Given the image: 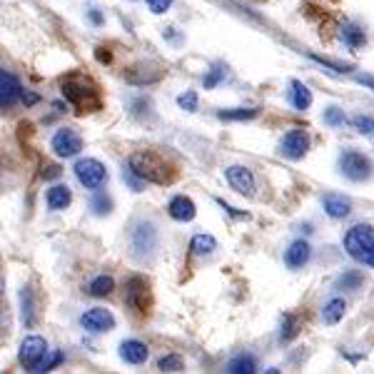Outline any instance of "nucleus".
<instances>
[{
    "instance_id": "f257e3e1",
    "label": "nucleus",
    "mask_w": 374,
    "mask_h": 374,
    "mask_svg": "<svg viewBox=\"0 0 374 374\" xmlns=\"http://www.w3.org/2000/svg\"><path fill=\"white\" fill-rule=\"evenodd\" d=\"M60 90H63V98L73 103L78 113H95V110L103 108L98 85L83 73H70L68 78H63Z\"/></svg>"
},
{
    "instance_id": "f03ea898",
    "label": "nucleus",
    "mask_w": 374,
    "mask_h": 374,
    "mask_svg": "<svg viewBox=\"0 0 374 374\" xmlns=\"http://www.w3.org/2000/svg\"><path fill=\"white\" fill-rule=\"evenodd\" d=\"M128 165L135 175L153 185H170L175 180V168L153 150H135L128 158Z\"/></svg>"
},
{
    "instance_id": "7ed1b4c3",
    "label": "nucleus",
    "mask_w": 374,
    "mask_h": 374,
    "mask_svg": "<svg viewBox=\"0 0 374 374\" xmlns=\"http://www.w3.org/2000/svg\"><path fill=\"white\" fill-rule=\"evenodd\" d=\"M160 232L153 220H138L130 230V255L138 262H150L158 252Z\"/></svg>"
},
{
    "instance_id": "20e7f679",
    "label": "nucleus",
    "mask_w": 374,
    "mask_h": 374,
    "mask_svg": "<svg viewBox=\"0 0 374 374\" xmlns=\"http://www.w3.org/2000/svg\"><path fill=\"white\" fill-rule=\"evenodd\" d=\"M340 173L352 183H365L372 175V160L360 150H342L340 153Z\"/></svg>"
},
{
    "instance_id": "39448f33",
    "label": "nucleus",
    "mask_w": 374,
    "mask_h": 374,
    "mask_svg": "<svg viewBox=\"0 0 374 374\" xmlns=\"http://www.w3.org/2000/svg\"><path fill=\"white\" fill-rule=\"evenodd\" d=\"M75 178H78V183L85 187V190H100L105 183H108V170H105V165L100 163V160L95 158H83L75 163L73 168Z\"/></svg>"
},
{
    "instance_id": "423d86ee",
    "label": "nucleus",
    "mask_w": 374,
    "mask_h": 374,
    "mask_svg": "<svg viewBox=\"0 0 374 374\" xmlns=\"http://www.w3.org/2000/svg\"><path fill=\"white\" fill-rule=\"evenodd\" d=\"M125 305L135 312V315H148L153 297H150V285L145 277H130L125 282Z\"/></svg>"
},
{
    "instance_id": "0eeeda50",
    "label": "nucleus",
    "mask_w": 374,
    "mask_h": 374,
    "mask_svg": "<svg viewBox=\"0 0 374 374\" xmlns=\"http://www.w3.org/2000/svg\"><path fill=\"white\" fill-rule=\"evenodd\" d=\"M374 247V227L372 225H355L345 235V250L352 260L360 262Z\"/></svg>"
},
{
    "instance_id": "6e6552de",
    "label": "nucleus",
    "mask_w": 374,
    "mask_h": 374,
    "mask_svg": "<svg viewBox=\"0 0 374 374\" xmlns=\"http://www.w3.org/2000/svg\"><path fill=\"white\" fill-rule=\"evenodd\" d=\"M50 148L58 158H75V155L83 150V135L75 128H60L55 130L53 140H50Z\"/></svg>"
},
{
    "instance_id": "1a4fd4ad",
    "label": "nucleus",
    "mask_w": 374,
    "mask_h": 374,
    "mask_svg": "<svg viewBox=\"0 0 374 374\" xmlns=\"http://www.w3.org/2000/svg\"><path fill=\"white\" fill-rule=\"evenodd\" d=\"M310 150V135L307 130L295 128L290 133H285V138L280 140V153L285 155L287 160H302Z\"/></svg>"
},
{
    "instance_id": "9d476101",
    "label": "nucleus",
    "mask_w": 374,
    "mask_h": 374,
    "mask_svg": "<svg viewBox=\"0 0 374 374\" xmlns=\"http://www.w3.org/2000/svg\"><path fill=\"white\" fill-rule=\"evenodd\" d=\"M48 342L43 340V337H38V335H30V337H25L23 340V345H20V362H23L25 367H28L30 372L35 370V367L40 365V362L48 357Z\"/></svg>"
},
{
    "instance_id": "9b49d317",
    "label": "nucleus",
    "mask_w": 374,
    "mask_h": 374,
    "mask_svg": "<svg viewBox=\"0 0 374 374\" xmlns=\"http://www.w3.org/2000/svg\"><path fill=\"white\" fill-rule=\"evenodd\" d=\"M80 325L83 330L93 332V335H100V332H110L115 327V315L105 307H93L88 310L83 317H80Z\"/></svg>"
},
{
    "instance_id": "f8f14e48",
    "label": "nucleus",
    "mask_w": 374,
    "mask_h": 374,
    "mask_svg": "<svg viewBox=\"0 0 374 374\" xmlns=\"http://www.w3.org/2000/svg\"><path fill=\"white\" fill-rule=\"evenodd\" d=\"M225 178L235 192H240L245 197L255 195V175H252L250 168H245V165H230L225 170Z\"/></svg>"
},
{
    "instance_id": "ddd939ff",
    "label": "nucleus",
    "mask_w": 374,
    "mask_h": 374,
    "mask_svg": "<svg viewBox=\"0 0 374 374\" xmlns=\"http://www.w3.org/2000/svg\"><path fill=\"white\" fill-rule=\"evenodd\" d=\"M18 100H23V85L15 78L10 70H0V105L5 108H13Z\"/></svg>"
},
{
    "instance_id": "4468645a",
    "label": "nucleus",
    "mask_w": 374,
    "mask_h": 374,
    "mask_svg": "<svg viewBox=\"0 0 374 374\" xmlns=\"http://www.w3.org/2000/svg\"><path fill=\"white\" fill-rule=\"evenodd\" d=\"M310 257H312L310 242L295 240V242H292V245L285 250V265L290 267V270H300V267H305L307 262H310Z\"/></svg>"
},
{
    "instance_id": "2eb2a0df",
    "label": "nucleus",
    "mask_w": 374,
    "mask_h": 374,
    "mask_svg": "<svg viewBox=\"0 0 374 374\" xmlns=\"http://www.w3.org/2000/svg\"><path fill=\"white\" fill-rule=\"evenodd\" d=\"M168 215L173 217L175 222H192L197 215V207L195 202L190 200V197L185 195H175L173 200H170L168 205Z\"/></svg>"
},
{
    "instance_id": "dca6fc26",
    "label": "nucleus",
    "mask_w": 374,
    "mask_h": 374,
    "mask_svg": "<svg viewBox=\"0 0 374 374\" xmlns=\"http://www.w3.org/2000/svg\"><path fill=\"white\" fill-rule=\"evenodd\" d=\"M150 357L148 345H143L140 340H125L120 345V360L128 362V365H145Z\"/></svg>"
},
{
    "instance_id": "f3484780",
    "label": "nucleus",
    "mask_w": 374,
    "mask_h": 374,
    "mask_svg": "<svg viewBox=\"0 0 374 374\" xmlns=\"http://www.w3.org/2000/svg\"><path fill=\"white\" fill-rule=\"evenodd\" d=\"M70 202H73V190L68 185H53L48 192H45V205L48 210L60 212V210H68Z\"/></svg>"
},
{
    "instance_id": "a211bd4d",
    "label": "nucleus",
    "mask_w": 374,
    "mask_h": 374,
    "mask_svg": "<svg viewBox=\"0 0 374 374\" xmlns=\"http://www.w3.org/2000/svg\"><path fill=\"white\" fill-rule=\"evenodd\" d=\"M322 207H325V212L332 217V220H345V217L352 212L350 200L342 197V195H335V192H330V195L322 197Z\"/></svg>"
},
{
    "instance_id": "6ab92c4d",
    "label": "nucleus",
    "mask_w": 374,
    "mask_h": 374,
    "mask_svg": "<svg viewBox=\"0 0 374 374\" xmlns=\"http://www.w3.org/2000/svg\"><path fill=\"white\" fill-rule=\"evenodd\" d=\"M290 103L295 105V110H300V113L310 110V105H312V90L307 88L302 80H292V83H290Z\"/></svg>"
},
{
    "instance_id": "aec40b11",
    "label": "nucleus",
    "mask_w": 374,
    "mask_h": 374,
    "mask_svg": "<svg viewBox=\"0 0 374 374\" xmlns=\"http://www.w3.org/2000/svg\"><path fill=\"white\" fill-rule=\"evenodd\" d=\"M345 312H347V302L342 300V297H332V300L322 307V320H325V325H340Z\"/></svg>"
},
{
    "instance_id": "412c9836",
    "label": "nucleus",
    "mask_w": 374,
    "mask_h": 374,
    "mask_svg": "<svg viewBox=\"0 0 374 374\" xmlns=\"http://www.w3.org/2000/svg\"><path fill=\"white\" fill-rule=\"evenodd\" d=\"M215 250H217V240L212 235H205V232H202V235H195L190 240V252L197 257H207Z\"/></svg>"
},
{
    "instance_id": "4be33fe9",
    "label": "nucleus",
    "mask_w": 374,
    "mask_h": 374,
    "mask_svg": "<svg viewBox=\"0 0 374 374\" xmlns=\"http://www.w3.org/2000/svg\"><path fill=\"white\" fill-rule=\"evenodd\" d=\"M115 290V280L110 275H98L88 282V295L90 297H108Z\"/></svg>"
},
{
    "instance_id": "5701e85b",
    "label": "nucleus",
    "mask_w": 374,
    "mask_h": 374,
    "mask_svg": "<svg viewBox=\"0 0 374 374\" xmlns=\"http://www.w3.org/2000/svg\"><path fill=\"white\" fill-rule=\"evenodd\" d=\"M260 115L257 108H230V110H220L217 118L227 120V123H245V120H255Z\"/></svg>"
},
{
    "instance_id": "b1692460",
    "label": "nucleus",
    "mask_w": 374,
    "mask_h": 374,
    "mask_svg": "<svg viewBox=\"0 0 374 374\" xmlns=\"http://www.w3.org/2000/svg\"><path fill=\"white\" fill-rule=\"evenodd\" d=\"M225 370L230 374H252V372H257V362L252 355H237L227 362Z\"/></svg>"
},
{
    "instance_id": "393cba45",
    "label": "nucleus",
    "mask_w": 374,
    "mask_h": 374,
    "mask_svg": "<svg viewBox=\"0 0 374 374\" xmlns=\"http://www.w3.org/2000/svg\"><path fill=\"white\" fill-rule=\"evenodd\" d=\"M20 317H23L25 327L35 325V305H33V292H30V287L20 290Z\"/></svg>"
},
{
    "instance_id": "a878e982",
    "label": "nucleus",
    "mask_w": 374,
    "mask_h": 374,
    "mask_svg": "<svg viewBox=\"0 0 374 374\" xmlns=\"http://www.w3.org/2000/svg\"><path fill=\"white\" fill-rule=\"evenodd\" d=\"M297 335H300V317L292 315V312H285L280 327V342H292Z\"/></svg>"
},
{
    "instance_id": "bb28decb",
    "label": "nucleus",
    "mask_w": 374,
    "mask_h": 374,
    "mask_svg": "<svg viewBox=\"0 0 374 374\" xmlns=\"http://www.w3.org/2000/svg\"><path fill=\"white\" fill-rule=\"evenodd\" d=\"M342 40H345V45L350 50H360L362 45L367 43V35L362 28H357V25H345L342 28Z\"/></svg>"
},
{
    "instance_id": "cd10ccee",
    "label": "nucleus",
    "mask_w": 374,
    "mask_h": 374,
    "mask_svg": "<svg viewBox=\"0 0 374 374\" xmlns=\"http://www.w3.org/2000/svg\"><path fill=\"white\" fill-rule=\"evenodd\" d=\"M90 210H93V215H98V217L110 215V212H113V200H110V195L95 190L93 200H90Z\"/></svg>"
},
{
    "instance_id": "c85d7f7f",
    "label": "nucleus",
    "mask_w": 374,
    "mask_h": 374,
    "mask_svg": "<svg viewBox=\"0 0 374 374\" xmlns=\"http://www.w3.org/2000/svg\"><path fill=\"white\" fill-rule=\"evenodd\" d=\"M335 287L337 290H360L362 287V272L360 270H347L345 275L337 277Z\"/></svg>"
},
{
    "instance_id": "c756f323",
    "label": "nucleus",
    "mask_w": 374,
    "mask_h": 374,
    "mask_svg": "<svg viewBox=\"0 0 374 374\" xmlns=\"http://www.w3.org/2000/svg\"><path fill=\"white\" fill-rule=\"evenodd\" d=\"M322 120H325V125H330V128H342V125L347 123V115L342 108L330 105V108H325V113H322Z\"/></svg>"
},
{
    "instance_id": "7c9ffc66",
    "label": "nucleus",
    "mask_w": 374,
    "mask_h": 374,
    "mask_svg": "<svg viewBox=\"0 0 374 374\" xmlns=\"http://www.w3.org/2000/svg\"><path fill=\"white\" fill-rule=\"evenodd\" d=\"M158 370L160 372H183L185 362H183V357L180 355H165V357H160Z\"/></svg>"
},
{
    "instance_id": "2f4dec72",
    "label": "nucleus",
    "mask_w": 374,
    "mask_h": 374,
    "mask_svg": "<svg viewBox=\"0 0 374 374\" xmlns=\"http://www.w3.org/2000/svg\"><path fill=\"white\" fill-rule=\"evenodd\" d=\"M352 125H355L357 133L367 135V138H372L374 135V118L372 115H355V118H352Z\"/></svg>"
},
{
    "instance_id": "473e14b6",
    "label": "nucleus",
    "mask_w": 374,
    "mask_h": 374,
    "mask_svg": "<svg viewBox=\"0 0 374 374\" xmlns=\"http://www.w3.org/2000/svg\"><path fill=\"white\" fill-rule=\"evenodd\" d=\"M63 360H65V355H63V352H60V350H55V352H50V357H45V360L40 362V365L35 367L33 372H53L55 367H58Z\"/></svg>"
},
{
    "instance_id": "72a5a7b5",
    "label": "nucleus",
    "mask_w": 374,
    "mask_h": 374,
    "mask_svg": "<svg viewBox=\"0 0 374 374\" xmlns=\"http://www.w3.org/2000/svg\"><path fill=\"white\" fill-rule=\"evenodd\" d=\"M197 103H200V100H197V93H195V90H185V93L178 98V105H180L183 110H187V113H195V110H197Z\"/></svg>"
},
{
    "instance_id": "f704fd0d",
    "label": "nucleus",
    "mask_w": 374,
    "mask_h": 374,
    "mask_svg": "<svg viewBox=\"0 0 374 374\" xmlns=\"http://www.w3.org/2000/svg\"><path fill=\"white\" fill-rule=\"evenodd\" d=\"M222 78H225V70L212 68L210 73L205 75V80H202V85H205V90H212V88H215V85H220V83H222Z\"/></svg>"
},
{
    "instance_id": "c9c22d12",
    "label": "nucleus",
    "mask_w": 374,
    "mask_h": 374,
    "mask_svg": "<svg viewBox=\"0 0 374 374\" xmlns=\"http://www.w3.org/2000/svg\"><path fill=\"white\" fill-rule=\"evenodd\" d=\"M312 60H317V63H322L325 68H330V70H335V73H350V70H355L352 65H340V63H332V60H327V58H322V55H312Z\"/></svg>"
},
{
    "instance_id": "e433bc0d",
    "label": "nucleus",
    "mask_w": 374,
    "mask_h": 374,
    "mask_svg": "<svg viewBox=\"0 0 374 374\" xmlns=\"http://www.w3.org/2000/svg\"><path fill=\"white\" fill-rule=\"evenodd\" d=\"M145 3H148L150 13H155V15H163L165 10H170V5H173V0H145Z\"/></svg>"
},
{
    "instance_id": "4c0bfd02",
    "label": "nucleus",
    "mask_w": 374,
    "mask_h": 374,
    "mask_svg": "<svg viewBox=\"0 0 374 374\" xmlns=\"http://www.w3.org/2000/svg\"><path fill=\"white\" fill-rule=\"evenodd\" d=\"M217 205H220V207H222V210H225V212H227V215H232V217H235V220H247V217H250V215H247V212H240V210H237V207L227 205V202H225V200H217Z\"/></svg>"
},
{
    "instance_id": "58836bf2",
    "label": "nucleus",
    "mask_w": 374,
    "mask_h": 374,
    "mask_svg": "<svg viewBox=\"0 0 374 374\" xmlns=\"http://www.w3.org/2000/svg\"><path fill=\"white\" fill-rule=\"evenodd\" d=\"M40 175H43V180H58L60 175H63V170H60L58 165H45Z\"/></svg>"
},
{
    "instance_id": "ea45409f",
    "label": "nucleus",
    "mask_w": 374,
    "mask_h": 374,
    "mask_svg": "<svg viewBox=\"0 0 374 374\" xmlns=\"http://www.w3.org/2000/svg\"><path fill=\"white\" fill-rule=\"evenodd\" d=\"M355 80H357L360 85H365V88L374 90V75H355Z\"/></svg>"
},
{
    "instance_id": "a19ab883",
    "label": "nucleus",
    "mask_w": 374,
    "mask_h": 374,
    "mask_svg": "<svg viewBox=\"0 0 374 374\" xmlns=\"http://www.w3.org/2000/svg\"><path fill=\"white\" fill-rule=\"evenodd\" d=\"M88 18H90V23H95V25H103V13H100V10H90V13H88Z\"/></svg>"
},
{
    "instance_id": "79ce46f5",
    "label": "nucleus",
    "mask_w": 374,
    "mask_h": 374,
    "mask_svg": "<svg viewBox=\"0 0 374 374\" xmlns=\"http://www.w3.org/2000/svg\"><path fill=\"white\" fill-rule=\"evenodd\" d=\"M362 265H367V267H372V270H374V247H372V250L370 252H367V255L365 257H362Z\"/></svg>"
},
{
    "instance_id": "37998d69",
    "label": "nucleus",
    "mask_w": 374,
    "mask_h": 374,
    "mask_svg": "<svg viewBox=\"0 0 374 374\" xmlns=\"http://www.w3.org/2000/svg\"><path fill=\"white\" fill-rule=\"evenodd\" d=\"M95 55H98L100 63H110V53H108V48H98V53H95Z\"/></svg>"
},
{
    "instance_id": "c03bdc74",
    "label": "nucleus",
    "mask_w": 374,
    "mask_h": 374,
    "mask_svg": "<svg viewBox=\"0 0 374 374\" xmlns=\"http://www.w3.org/2000/svg\"><path fill=\"white\" fill-rule=\"evenodd\" d=\"M23 100H25V105H35L40 98H38L35 93H23Z\"/></svg>"
}]
</instances>
